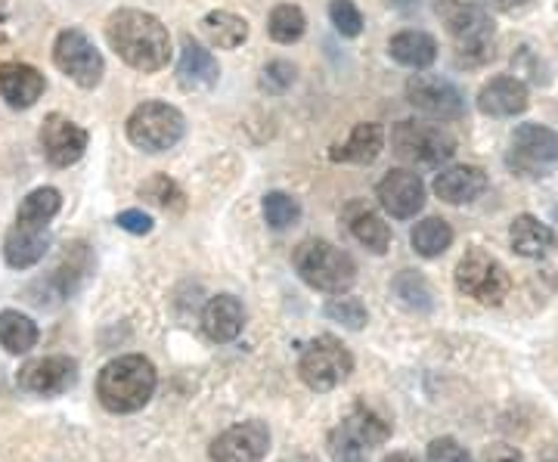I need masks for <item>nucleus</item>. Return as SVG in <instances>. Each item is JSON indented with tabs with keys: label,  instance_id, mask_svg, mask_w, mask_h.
Returning a JSON list of instances; mask_svg holds the SVG:
<instances>
[{
	"label": "nucleus",
	"instance_id": "obj_1",
	"mask_svg": "<svg viewBox=\"0 0 558 462\" xmlns=\"http://www.w3.org/2000/svg\"><path fill=\"white\" fill-rule=\"evenodd\" d=\"M106 40L137 72H159L171 60V35L153 13L116 10L106 20Z\"/></svg>",
	"mask_w": 558,
	"mask_h": 462
},
{
	"label": "nucleus",
	"instance_id": "obj_2",
	"mask_svg": "<svg viewBox=\"0 0 558 462\" xmlns=\"http://www.w3.org/2000/svg\"><path fill=\"white\" fill-rule=\"evenodd\" d=\"M156 366L143 354L106 363L97 376V398L109 413H137L156 394Z\"/></svg>",
	"mask_w": 558,
	"mask_h": 462
},
{
	"label": "nucleus",
	"instance_id": "obj_3",
	"mask_svg": "<svg viewBox=\"0 0 558 462\" xmlns=\"http://www.w3.org/2000/svg\"><path fill=\"white\" fill-rule=\"evenodd\" d=\"M292 264H295L301 280L307 282L311 289L329 292V295H344L354 285V280H357L354 258L344 248L326 240L301 242L299 248H295V255H292Z\"/></svg>",
	"mask_w": 558,
	"mask_h": 462
},
{
	"label": "nucleus",
	"instance_id": "obj_4",
	"mask_svg": "<svg viewBox=\"0 0 558 462\" xmlns=\"http://www.w3.org/2000/svg\"><path fill=\"white\" fill-rule=\"evenodd\" d=\"M438 20L447 35L457 40L459 57L465 62H481L494 57V22L487 10L465 0H438Z\"/></svg>",
	"mask_w": 558,
	"mask_h": 462
},
{
	"label": "nucleus",
	"instance_id": "obj_5",
	"mask_svg": "<svg viewBox=\"0 0 558 462\" xmlns=\"http://www.w3.org/2000/svg\"><path fill=\"white\" fill-rule=\"evenodd\" d=\"M391 149L407 165L438 168L444 161L453 159L457 141L440 124H428V121H398L395 131H391Z\"/></svg>",
	"mask_w": 558,
	"mask_h": 462
},
{
	"label": "nucleus",
	"instance_id": "obj_6",
	"mask_svg": "<svg viewBox=\"0 0 558 462\" xmlns=\"http://www.w3.org/2000/svg\"><path fill=\"white\" fill-rule=\"evenodd\" d=\"M183 134H186V119L180 109L168 106V102H143L128 119V141L149 156L168 153L171 146L183 141Z\"/></svg>",
	"mask_w": 558,
	"mask_h": 462
},
{
	"label": "nucleus",
	"instance_id": "obj_7",
	"mask_svg": "<svg viewBox=\"0 0 558 462\" xmlns=\"http://www.w3.org/2000/svg\"><path fill=\"white\" fill-rule=\"evenodd\" d=\"M391 438V423L381 420L376 410L363 406L344 420L329 435V457L332 462H369V450Z\"/></svg>",
	"mask_w": 558,
	"mask_h": 462
},
{
	"label": "nucleus",
	"instance_id": "obj_8",
	"mask_svg": "<svg viewBox=\"0 0 558 462\" xmlns=\"http://www.w3.org/2000/svg\"><path fill=\"white\" fill-rule=\"evenodd\" d=\"M354 373V357L351 351L332 339V336H319L314 342L304 348L299 361V376L301 382L314 391H332L339 388L348 376Z\"/></svg>",
	"mask_w": 558,
	"mask_h": 462
},
{
	"label": "nucleus",
	"instance_id": "obj_9",
	"mask_svg": "<svg viewBox=\"0 0 558 462\" xmlns=\"http://www.w3.org/2000/svg\"><path fill=\"white\" fill-rule=\"evenodd\" d=\"M506 165L521 178H546L549 168L558 165V134L534 121L521 124L509 141Z\"/></svg>",
	"mask_w": 558,
	"mask_h": 462
},
{
	"label": "nucleus",
	"instance_id": "obj_10",
	"mask_svg": "<svg viewBox=\"0 0 558 462\" xmlns=\"http://www.w3.org/2000/svg\"><path fill=\"white\" fill-rule=\"evenodd\" d=\"M509 273L506 267L487 255V252H469L462 262L457 264V289L465 295V299H475L478 304H487V307H497L502 304V299L509 295Z\"/></svg>",
	"mask_w": 558,
	"mask_h": 462
},
{
	"label": "nucleus",
	"instance_id": "obj_11",
	"mask_svg": "<svg viewBox=\"0 0 558 462\" xmlns=\"http://www.w3.org/2000/svg\"><path fill=\"white\" fill-rule=\"evenodd\" d=\"M53 62L65 78L75 81L84 90H94L106 75V62H102L100 50L81 28L60 32V38L53 44Z\"/></svg>",
	"mask_w": 558,
	"mask_h": 462
},
{
	"label": "nucleus",
	"instance_id": "obj_12",
	"mask_svg": "<svg viewBox=\"0 0 558 462\" xmlns=\"http://www.w3.org/2000/svg\"><path fill=\"white\" fill-rule=\"evenodd\" d=\"M90 134L62 112H50L40 124V153L53 168H72L87 153Z\"/></svg>",
	"mask_w": 558,
	"mask_h": 462
},
{
	"label": "nucleus",
	"instance_id": "obj_13",
	"mask_svg": "<svg viewBox=\"0 0 558 462\" xmlns=\"http://www.w3.org/2000/svg\"><path fill=\"white\" fill-rule=\"evenodd\" d=\"M407 102L440 121L462 119V112H465V100H462L457 84L435 78V75H413L407 81Z\"/></svg>",
	"mask_w": 558,
	"mask_h": 462
},
{
	"label": "nucleus",
	"instance_id": "obj_14",
	"mask_svg": "<svg viewBox=\"0 0 558 462\" xmlns=\"http://www.w3.org/2000/svg\"><path fill=\"white\" fill-rule=\"evenodd\" d=\"M78 382V363L72 357H38V361H28L20 369V388H25L28 394H38V398H57L65 394L69 388H75Z\"/></svg>",
	"mask_w": 558,
	"mask_h": 462
},
{
	"label": "nucleus",
	"instance_id": "obj_15",
	"mask_svg": "<svg viewBox=\"0 0 558 462\" xmlns=\"http://www.w3.org/2000/svg\"><path fill=\"white\" fill-rule=\"evenodd\" d=\"M376 196H379V205L391 218L410 221L425 205V183L410 168H391L376 186Z\"/></svg>",
	"mask_w": 558,
	"mask_h": 462
},
{
	"label": "nucleus",
	"instance_id": "obj_16",
	"mask_svg": "<svg viewBox=\"0 0 558 462\" xmlns=\"http://www.w3.org/2000/svg\"><path fill=\"white\" fill-rule=\"evenodd\" d=\"M270 447L267 425L252 420L227 428L211 441V462H260Z\"/></svg>",
	"mask_w": 558,
	"mask_h": 462
},
{
	"label": "nucleus",
	"instance_id": "obj_17",
	"mask_svg": "<svg viewBox=\"0 0 558 462\" xmlns=\"http://www.w3.org/2000/svg\"><path fill=\"white\" fill-rule=\"evenodd\" d=\"M220 78V65L215 60L211 50H205L199 40H193L190 35H183L180 44V62H178V84L186 94L196 90H208L215 87Z\"/></svg>",
	"mask_w": 558,
	"mask_h": 462
},
{
	"label": "nucleus",
	"instance_id": "obj_18",
	"mask_svg": "<svg viewBox=\"0 0 558 462\" xmlns=\"http://www.w3.org/2000/svg\"><path fill=\"white\" fill-rule=\"evenodd\" d=\"M47 81L28 62H0V97L13 109H32L44 97Z\"/></svg>",
	"mask_w": 558,
	"mask_h": 462
},
{
	"label": "nucleus",
	"instance_id": "obj_19",
	"mask_svg": "<svg viewBox=\"0 0 558 462\" xmlns=\"http://www.w3.org/2000/svg\"><path fill=\"white\" fill-rule=\"evenodd\" d=\"M478 109L490 119H515L527 109V87L509 75L487 81L478 94Z\"/></svg>",
	"mask_w": 558,
	"mask_h": 462
},
{
	"label": "nucleus",
	"instance_id": "obj_20",
	"mask_svg": "<svg viewBox=\"0 0 558 462\" xmlns=\"http://www.w3.org/2000/svg\"><path fill=\"white\" fill-rule=\"evenodd\" d=\"M50 248V233L44 227H28V223H13L7 240H3V258L13 270H28L44 262Z\"/></svg>",
	"mask_w": 558,
	"mask_h": 462
},
{
	"label": "nucleus",
	"instance_id": "obj_21",
	"mask_svg": "<svg viewBox=\"0 0 558 462\" xmlns=\"http://www.w3.org/2000/svg\"><path fill=\"white\" fill-rule=\"evenodd\" d=\"M487 190V174L475 165H453L435 178V196L447 205L475 202Z\"/></svg>",
	"mask_w": 558,
	"mask_h": 462
},
{
	"label": "nucleus",
	"instance_id": "obj_22",
	"mask_svg": "<svg viewBox=\"0 0 558 462\" xmlns=\"http://www.w3.org/2000/svg\"><path fill=\"white\" fill-rule=\"evenodd\" d=\"M242 323H245V311H242L240 299L233 295H218L205 304L202 311V329L211 342H233L242 332Z\"/></svg>",
	"mask_w": 558,
	"mask_h": 462
},
{
	"label": "nucleus",
	"instance_id": "obj_23",
	"mask_svg": "<svg viewBox=\"0 0 558 462\" xmlns=\"http://www.w3.org/2000/svg\"><path fill=\"white\" fill-rule=\"evenodd\" d=\"M381 146H385V131L376 121H363L351 131V137L344 143H336L329 149V159L344 161V165H373L379 159Z\"/></svg>",
	"mask_w": 558,
	"mask_h": 462
},
{
	"label": "nucleus",
	"instance_id": "obj_24",
	"mask_svg": "<svg viewBox=\"0 0 558 462\" xmlns=\"http://www.w3.org/2000/svg\"><path fill=\"white\" fill-rule=\"evenodd\" d=\"M388 53L391 60L407 65V69H428L432 62L438 60V40L425 32H400L395 38L388 40Z\"/></svg>",
	"mask_w": 558,
	"mask_h": 462
},
{
	"label": "nucleus",
	"instance_id": "obj_25",
	"mask_svg": "<svg viewBox=\"0 0 558 462\" xmlns=\"http://www.w3.org/2000/svg\"><path fill=\"white\" fill-rule=\"evenodd\" d=\"M509 242L521 258H543L553 248V230L546 223H539L534 215H519L509 227Z\"/></svg>",
	"mask_w": 558,
	"mask_h": 462
},
{
	"label": "nucleus",
	"instance_id": "obj_26",
	"mask_svg": "<svg viewBox=\"0 0 558 462\" xmlns=\"http://www.w3.org/2000/svg\"><path fill=\"white\" fill-rule=\"evenodd\" d=\"M202 32L218 50H236V47H242L248 40V22L236 16V13L215 10V13H208L202 20Z\"/></svg>",
	"mask_w": 558,
	"mask_h": 462
},
{
	"label": "nucleus",
	"instance_id": "obj_27",
	"mask_svg": "<svg viewBox=\"0 0 558 462\" xmlns=\"http://www.w3.org/2000/svg\"><path fill=\"white\" fill-rule=\"evenodd\" d=\"M62 196L57 186H38L22 199L20 211H16V223H28V227H50V221L60 215Z\"/></svg>",
	"mask_w": 558,
	"mask_h": 462
},
{
	"label": "nucleus",
	"instance_id": "obj_28",
	"mask_svg": "<svg viewBox=\"0 0 558 462\" xmlns=\"http://www.w3.org/2000/svg\"><path fill=\"white\" fill-rule=\"evenodd\" d=\"M0 344L10 354H25L38 344V323L20 311H0Z\"/></svg>",
	"mask_w": 558,
	"mask_h": 462
},
{
	"label": "nucleus",
	"instance_id": "obj_29",
	"mask_svg": "<svg viewBox=\"0 0 558 462\" xmlns=\"http://www.w3.org/2000/svg\"><path fill=\"white\" fill-rule=\"evenodd\" d=\"M351 233L360 245H366L373 255H385L391 248V227L381 221L376 211L363 208L357 215H351Z\"/></svg>",
	"mask_w": 558,
	"mask_h": 462
},
{
	"label": "nucleus",
	"instance_id": "obj_30",
	"mask_svg": "<svg viewBox=\"0 0 558 462\" xmlns=\"http://www.w3.org/2000/svg\"><path fill=\"white\" fill-rule=\"evenodd\" d=\"M410 242H413L416 255H422V258H438V255H444L450 248L453 230H450V223L444 221V218H425L410 233Z\"/></svg>",
	"mask_w": 558,
	"mask_h": 462
},
{
	"label": "nucleus",
	"instance_id": "obj_31",
	"mask_svg": "<svg viewBox=\"0 0 558 462\" xmlns=\"http://www.w3.org/2000/svg\"><path fill=\"white\" fill-rule=\"evenodd\" d=\"M267 32H270V38L277 40V44H295V40L304 38L307 20H304L301 7H295V3H279L277 10L270 13Z\"/></svg>",
	"mask_w": 558,
	"mask_h": 462
},
{
	"label": "nucleus",
	"instance_id": "obj_32",
	"mask_svg": "<svg viewBox=\"0 0 558 462\" xmlns=\"http://www.w3.org/2000/svg\"><path fill=\"white\" fill-rule=\"evenodd\" d=\"M140 199L153 202V205H159L165 211H183L186 208L183 190L168 174H156V178H149V181L143 183L140 186Z\"/></svg>",
	"mask_w": 558,
	"mask_h": 462
},
{
	"label": "nucleus",
	"instance_id": "obj_33",
	"mask_svg": "<svg viewBox=\"0 0 558 462\" xmlns=\"http://www.w3.org/2000/svg\"><path fill=\"white\" fill-rule=\"evenodd\" d=\"M301 218V205L289 193H267L264 196V221L274 230H289Z\"/></svg>",
	"mask_w": 558,
	"mask_h": 462
},
{
	"label": "nucleus",
	"instance_id": "obj_34",
	"mask_svg": "<svg viewBox=\"0 0 558 462\" xmlns=\"http://www.w3.org/2000/svg\"><path fill=\"white\" fill-rule=\"evenodd\" d=\"M326 317L329 320L341 323L344 329H363L366 326V304L354 299V295H339V299H329L326 302Z\"/></svg>",
	"mask_w": 558,
	"mask_h": 462
},
{
	"label": "nucleus",
	"instance_id": "obj_35",
	"mask_svg": "<svg viewBox=\"0 0 558 462\" xmlns=\"http://www.w3.org/2000/svg\"><path fill=\"white\" fill-rule=\"evenodd\" d=\"M395 292L407 307H416V311H428L432 307V292H428V282L418 277L416 270H403L398 280H395Z\"/></svg>",
	"mask_w": 558,
	"mask_h": 462
},
{
	"label": "nucleus",
	"instance_id": "obj_36",
	"mask_svg": "<svg viewBox=\"0 0 558 462\" xmlns=\"http://www.w3.org/2000/svg\"><path fill=\"white\" fill-rule=\"evenodd\" d=\"M329 20H332L341 38H357L363 32V13H360L354 0H332L329 3Z\"/></svg>",
	"mask_w": 558,
	"mask_h": 462
},
{
	"label": "nucleus",
	"instance_id": "obj_37",
	"mask_svg": "<svg viewBox=\"0 0 558 462\" xmlns=\"http://www.w3.org/2000/svg\"><path fill=\"white\" fill-rule=\"evenodd\" d=\"M295 65L286 60H274L264 65V75H260V87L267 90V94H286L292 84H295Z\"/></svg>",
	"mask_w": 558,
	"mask_h": 462
},
{
	"label": "nucleus",
	"instance_id": "obj_38",
	"mask_svg": "<svg viewBox=\"0 0 558 462\" xmlns=\"http://www.w3.org/2000/svg\"><path fill=\"white\" fill-rule=\"evenodd\" d=\"M428 462H475L465 447H459L453 438H435L428 443Z\"/></svg>",
	"mask_w": 558,
	"mask_h": 462
},
{
	"label": "nucleus",
	"instance_id": "obj_39",
	"mask_svg": "<svg viewBox=\"0 0 558 462\" xmlns=\"http://www.w3.org/2000/svg\"><path fill=\"white\" fill-rule=\"evenodd\" d=\"M121 230H128V233H134V236H146L149 230H153V218L146 215V211H140V208H128V211H121L119 218H116Z\"/></svg>",
	"mask_w": 558,
	"mask_h": 462
},
{
	"label": "nucleus",
	"instance_id": "obj_40",
	"mask_svg": "<svg viewBox=\"0 0 558 462\" xmlns=\"http://www.w3.org/2000/svg\"><path fill=\"white\" fill-rule=\"evenodd\" d=\"M487 462H524L521 460V453L515 447H509V443H497V447H490L487 450Z\"/></svg>",
	"mask_w": 558,
	"mask_h": 462
},
{
	"label": "nucleus",
	"instance_id": "obj_41",
	"mask_svg": "<svg viewBox=\"0 0 558 462\" xmlns=\"http://www.w3.org/2000/svg\"><path fill=\"white\" fill-rule=\"evenodd\" d=\"M388 7L398 13H418L425 7V0H388Z\"/></svg>",
	"mask_w": 558,
	"mask_h": 462
},
{
	"label": "nucleus",
	"instance_id": "obj_42",
	"mask_svg": "<svg viewBox=\"0 0 558 462\" xmlns=\"http://www.w3.org/2000/svg\"><path fill=\"white\" fill-rule=\"evenodd\" d=\"M385 462H418L413 453H391Z\"/></svg>",
	"mask_w": 558,
	"mask_h": 462
},
{
	"label": "nucleus",
	"instance_id": "obj_43",
	"mask_svg": "<svg viewBox=\"0 0 558 462\" xmlns=\"http://www.w3.org/2000/svg\"><path fill=\"white\" fill-rule=\"evenodd\" d=\"M7 3H10V0H0V32H3V25H7ZM0 40H3V35H0Z\"/></svg>",
	"mask_w": 558,
	"mask_h": 462
},
{
	"label": "nucleus",
	"instance_id": "obj_44",
	"mask_svg": "<svg viewBox=\"0 0 558 462\" xmlns=\"http://www.w3.org/2000/svg\"><path fill=\"white\" fill-rule=\"evenodd\" d=\"M282 462H314V460H307V457H299V460H282Z\"/></svg>",
	"mask_w": 558,
	"mask_h": 462
},
{
	"label": "nucleus",
	"instance_id": "obj_45",
	"mask_svg": "<svg viewBox=\"0 0 558 462\" xmlns=\"http://www.w3.org/2000/svg\"><path fill=\"white\" fill-rule=\"evenodd\" d=\"M553 221H556V227H558V205H556V208H553Z\"/></svg>",
	"mask_w": 558,
	"mask_h": 462
}]
</instances>
